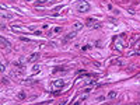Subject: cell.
I'll list each match as a JSON object with an SVG mask.
<instances>
[{
    "label": "cell",
    "mask_w": 140,
    "mask_h": 105,
    "mask_svg": "<svg viewBox=\"0 0 140 105\" xmlns=\"http://www.w3.org/2000/svg\"><path fill=\"white\" fill-rule=\"evenodd\" d=\"M25 1H32V0H25Z\"/></svg>",
    "instance_id": "18"
},
{
    "label": "cell",
    "mask_w": 140,
    "mask_h": 105,
    "mask_svg": "<svg viewBox=\"0 0 140 105\" xmlns=\"http://www.w3.org/2000/svg\"><path fill=\"white\" fill-rule=\"evenodd\" d=\"M60 31H62V28H60V27H56V28H53V29H52V32H55V34H59ZM52 32H48V35H51Z\"/></svg>",
    "instance_id": "13"
},
{
    "label": "cell",
    "mask_w": 140,
    "mask_h": 105,
    "mask_svg": "<svg viewBox=\"0 0 140 105\" xmlns=\"http://www.w3.org/2000/svg\"><path fill=\"white\" fill-rule=\"evenodd\" d=\"M84 100H85V95H81V97L79 98V101H76V102H74L73 105H80V104H81V102L84 101Z\"/></svg>",
    "instance_id": "12"
},
{
    "label": "cell",
    "mask_w": 140,
    "mask_h": 105,
    "mask_svg": "<svg viewBox=\"0 0 140 105\" xmlns=\"http://www.w3.org/2000/svg\"><path fill=\"white\" fill-rule=\"evenodd\" d=\"M76 34H77V31H72V32H69V34H67V35L63 38V41H62V42H63V44H67V42H70V41H72V39L76 36Z\"/></svg>",
    "instance_id": "4"
},
{
    "label": "cell",
    "mask_w": 140,
    "mask_h": 105,
    "mask_svg": "<svg viewBox=\"0 0 140 105\" xmlns=\"http://www.w3.org/2000/svg\"><path fill=\"white\" fill-rule=\"evenodd\" d=\"M18 100H25V93H23V91H21V93L18 94Z\"/></svg>",
    "instance_id": "16"
},
{
    "label": "cell",
    "mask_w": 140,
    "mask_h": 105,
    "mask_svg": "<svg viewBox=\"0 0 140 105\" xmlns=\"http://www.w3.org/2000/svg\"><path fill=\"white\" fill-rule=\"evenodd\" d=\"M81 28H83V23H80V21L74 23V29H76V31H80Z\"/></svg>",
    "instance_id": "9"
},
{
    "label": "cell",
    "mask_w": 140,
    "mask_h": 105,
    "mask_svg": "<svg viewBox=\"0 0 140 105\" xmlns=\"http://www.w3.org/2000/svg\"><path fill=\"white\" fill-rule=\"evenodd\" d=\"M125 48V35H120L115 39V49L116 51H122Z\"/></svg>",
    "instance_id": "1"
},
{
    "label": "cell",
    "mask_w": 140,
    "mask_h": 105,
    "mask_svg": "<svg viewBox=\"0 0 140 105\" xmlns=\"http://www.w3.org/2000/svg\"><path fill=\"white\" fill-rule=\"evenodd\" d=\"M51 0H38L36 1V6H41V4H46V3H49Z\"/></svg>",
    "instance_id": "15"
},
{
    "label": "cell",
    "mask_w": 140,
    "mask_h": 105,
    "mask_svg": "<svg viewBox=\"0 0 140 105\" xmlns=\"http://www.w3.org/2000/svg\"><path fill=\"white\" fill-rule=\"evenodd\" d=\"M39 70H41V65H35V66H34V69H32V72H34V73H38Z\"/></svg>",
    "instance_id": "14"
},
{
    "label": "cell",
    "mask_w": 140,
    "mask_h": 105,
    "mask_svg": "<svg viewBox=\"0 0 140 105\" xmlns=\"http://www.w3.org/2000/svg\"><path fill=\"white\" fill-rule=\"evenodd\" d=\"M13 16L10 14V13H6V10H4V7L1 6V18L3 20H6V18H11Z\"/></svg>",
    "instance_id": "6"
},
{
    "label": "cell",
    "mask_w": 140,
    "mask_h": 105,
    "mask_svg": "<svg viewBox=\"0 0 140 105\" xmlns=\"http://www.w3.org/2000/svg\"><path fill=\"white\" fill-rule=\"evenodd\" d=\"M63 85H64V81H63L62 79L55 80V81L52 83V88H53V90H60V88H62Z\"/></svg>",
    "instance_id": "3"
},
{
    "label": "cell",
    "mask_w": 140,
    "mask_h": 105,
    "mask_svg": "<svg viewBox=\"0 0 140 105\" xmlns=\"http://www.w3.org/2000/svg\"><path fill=\"white\" fill-rule=\"evenodd\" d=\"M88 10H90V4H88L87 1L77 3V11H79V13H87Z\"/></svg>",
    "instance_id": "2"
},
{
    "label": "cell",
    "mask_w": 140,
    "mask_h": 105,
    "mask_svg": "<svg viewBox=\"0 0 140 105\" xmlns=\"http://www.w3.org/2000/svg\"><path fill=\"white\" fill-rule=\"evenodd\" d=\"M109 65H122V59H119V57H113V59H111L109 60Z\"/></svg>",
    "instance_id": "7"
},
{
    "label": "cell",
    "mask_w": 140,
    "mask_h": 105,
    "mask_svg": "<svg viewBox=\"0 0 140 105\" xmlns=\"http://www.w3.org/2000/svg\"><path fill=\"white\" fill-rule=\"evenodd\" d=\"M94 24H95V20H94V18H87V25L92 27Z\"/></svg>",
    "instance_id": "11"
},
{
    "label": "cell",
    "mask_w": 140,
    "mask_h": 105,
    "mask_svg": "<svg viewBox=\"0 0 140 105\" xmlns=\"http://www.w3.org/2000/svg\"><path fill=\"white\" fill-rule=\"evenodd\" d=\"M39 56H41V55H39V53H36V52H35V53H31V55L27 57V62H28V63H32V62L38 60V59H39Z\"/></svg>",
    "instance_id": "5"
},
{
    "label": "cell",
    "mask_w": 140,
    "mask_h": 105,
    "mask_svg": "<svg viewBox=\"0 0 140 105\" xmlns=\"http://www.w3.org/2000/svg\"><path fill=\"white\" fill-rule=\"evenodd\" d=\"M1 46H4V48H6V46H10V42H8L4 36H1Z\"/></svg>",
    "instance_id": "8"
},
{
    "label": "cell",
    "mask_w": 140,
    "mask_h": 105,
    "mask_svg": "<svg viewBox=\"0 0 140 105\" xmlns=\"http://www.w3.org/2000/svg\"><path fill=\"white\" fill-rule=\"evenodd\" d=\"M135 105H140V102H139V104H135Z\"/></svg>",
    "instance_id": "19"
},
{
    "label": "cell",
    "mask_w": 140,
    "mask_h": 105,
    "mask_svg": "<svg viewBox=\"0 0 140 105\" xmlns=\"http://www.w3.org/2000/svg\"><path fill=\"white\" fill-rule=\"evenodd\" d=\"M116 95H118V93H116V91H109V93H108V98H109V100H113Z\"/></svg>",
    "instance_id": "10"
},
{
    "label": "cell",
    "mask_w": 140,
    "mask_h": 105,
    "mask_svg": "<svg viewBox=\"0 0 140 105\" xmlns=\"http://www.w3.org/2000/svg\"><path fill=\"white\" fill-rule=\"evenodd\" d=\"M66 104H67V100H63V101H60L57 105H66Z\"/></svg>",
    "instance_id": "17"
}]
</instances>
